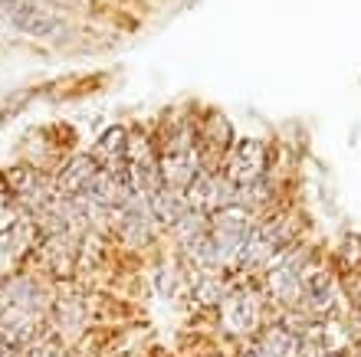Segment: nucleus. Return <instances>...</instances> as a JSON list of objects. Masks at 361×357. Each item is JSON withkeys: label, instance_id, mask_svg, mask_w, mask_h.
<instances>
[{"label": "nucleus", "instance_id": "nucleus-9", "mask_svg": "<svg viewBox=\"0 0 361 357\" xmlns=\"http://www.w3.org/2000/svg\"><path fill=\"white\" fill-rule=\"evenodd\" d=\"M56 315H59V328L66 331V338L79 334V328H82V308H79L76 299H63V301H59Z\"/></svg>", "mask_w": 361, "mask_h": 357}, {"label": "nucleus", "instance_id": "nucleus-4", "mask_svg": "<svg viewBox=\"0 0 361 357\" xmlns=\"http://www.w3.org/2000/svg\"><path fill=\"white\" fill-rule=\"evenodd\" d=\"M263 158L267 148L253 138H243L230 154V180H257L263 174Z\"/></svg>", "mask_w": 361, "mask_h": 357}, {"label": "nucleus", "instance_id": "nucleus-10", "mask_svg": "<svg viewBox=\"0 0 361 357\" xmlns=\"http://www.w3.org/2000/svg\"><path fill=\"white\" fill-rule=\"evenodd\" d=\"M122 148H125V132L122 128H112V132H105V138L99 142L95 154L105 161H115V158H122Z\"/></svg>", "mask_w": 361, "mask_h": 357}, {"label": "nucleus", "instance_id": "nucleus-11", "mask_svg": "<svg viewBox=\"0 0 361 357\" xmlns=\"http://www.w3.org/2000/svg\"><path fill=\"white\" fill-rule=\"evenodd\" d=\"M200 299H204V301H214V299H217V282H214V279H207V282L200 285Z\"/></svg>", "mask_w": 361, "mask_h": 357}, {"label": "nucleus", "instance_id": "nucleus-1", "mask_svg": "<svg viewBox=\"0 0 361 357\" xmlns=\"http://www.w3.org/2000/svg\"><path fill=\"white\" fill-rule=\"evenodd\" d=\"M286 239V226L283 220H273V223H259V226H250V236H247V246H243V256L240 263L243 265H259V263H269V256L283 246Z\"/></svg>", "mask_w": 361, "mask_h": 357}, {"label": "nucleus", "instance_id": "nucleus-7", "mask_svg": "<svg viewBox=\"0 0 361 357\" xmlns=\"http://www.w3.org/2000/svg\"><path fill=\"white\" fill-rule=\"evenodd\" d=\"M10 20H13L20 30L33 33V37H49V33L63 30V23H59L56 17H49V13H43V10H37V7H23V4H17V7H13Z\"/></svg>", "mask_w": 361, "mask_h": 357}, {"label": "nucleus", "instance_id": "nucleus-5", "mask_svg": "<svg viewBox=\"0 0 361 357\" xmlns=\"http://www.w3.org/2000/svg\"><path fill=\"white\" fill-rule=\"evenodd\" d=\"M269 289H273L276 299L283 301L299 299V292H302V269H299V263L289 259V263L273 265L269 269Z\"/></svg>", "mask_w": 361, "mask_h": 357}, {"label": "nucleus", "instance_id": "nucleus-6", "mask_svg": "<svg viewBox=\"0 0 361 357\" xmlns=\"http://www.w3.org/2000/svg\"><path fill=\"white\" fill-rule=\"evenodd\" d=\"M257 351L259 357H299V338L286 325H273L263 331Z\"/></svg>", "mask_w": 361, "mask_h": 357}, {"label": "nucleus", "instance_id": "nucleus-2", "mask_svg": "<svg viewBox=\"0 0 361 357\" xmlns=\"http://www.w3.org/2000/svg\"><path fill=\"white\" fill-rule=\"evenodd\" d=\"M220 311H224V325H227V331L243 334V331L257 328L259 301H257V295H253V292L237 289V292H227V295H224Z\"/></svg>", "mask_w": 361, "mask_h": 357}, {"label": "nucleus", "instance_id": "nucleus-8", "mask_svg": "<svg viewBox=\"0 0 361 357\" xmlns=\"http://www.w3.org/2000/svg\"><path fill=\"white\" fill-rule=\"evenodd\" d=\"M95 177V161L92 158H76L73 164H69L66 170H63V177H59V187L66 190V194H82L86 190V184Z\"/></svg>", "mask_w": 361, "mask_h": 357}, {"label": "nucleus", "instance_id": "nucleus-3", "mask_svg": "<svg viewBox=\"0 0 361 357\" xmlns=\"http://www.w3.org/2000/svg\"><path fill=\"white\" fill-rule=\"evenodd\" d=\"M302 292H305V308L312 311V315L332 311L335 299H338L332 275L322 273V269H309V273H302Z\"/></svg>", "mask_w": 361, "mask_h": 357}, {"label": "nucleus", "instance_id": "nucleus-12", "mask_svg": "<svg viewBox=\"0 0 361 357\" xmlns=\"http://www.w3.org/2000/svg\"><path fill=\"white\" fill-rule=\"evenodd\" d=\"M30 357H63L59 354V348H49V344H39V348L30 351Z\"/></svg>", "mask_w": 361, "mask_h": 357}, {"label": "nucleus", "instance_id": "nucleus-13", "mask_svg": "<svg viewBox=\"0 0 361 357\" xmlns=\"http://www.w3.org/2000/svg\"><path fill=\"white\" fill-rule=\"evenodd\" d=\"M329 357H342V354H329Z\"/></svg>", "mask_w": 361, "mask_h": 357}]
</instances>
